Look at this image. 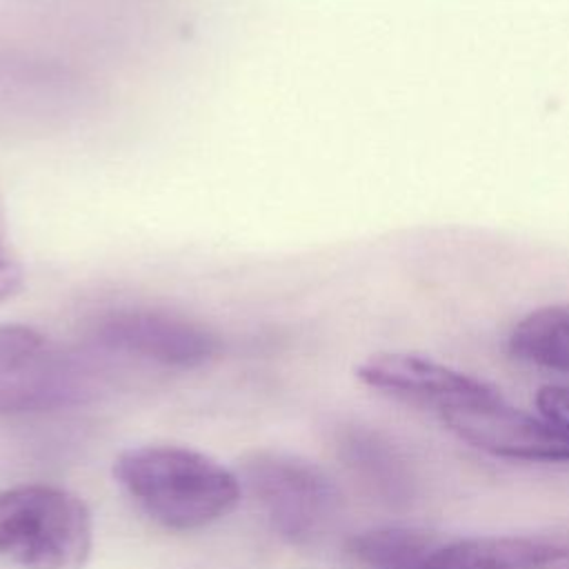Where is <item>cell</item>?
Returning <instances> with one entry per match:
<instances>
[{"label": "cell", "instance_id": "8fae6325", "mask_svg": "<svg viewBox=\"0 0 569 569\" xmlns=\"http://www.w3.org/2000/svg\"><path fill=\"white\" fill-rule=\"evenodd\" d=\"M376 436L367 431H351L342 440V451L345 460L376 489H391L393 491V480H398V471L393 467V453L382 447Z\"/></svg>", "mask_w": 569, "mask_h": 569}, {"label": "cell", "instance_id": "3957f363", "mask_svg": "<svg viewBox=\"0 0 569 569\" xmlns=\"http://www.w3.org/2000/svg\"><path fill=\"white\" fill-rule=\"evenodd\" d=\"M53 345L27 325H0V416L89 402L102 387L91 358Z\"/></svg>", "mask_w": 569, "mask_h": 569}, {"label": "cell", "instance_id": "7c38bea8", "mask_svg": "<svg viewBox=\"0 0 569 569\" xmlns=\"http://www.w3.org/2000/svg\"><path fill=\"white\" fill-rule=\"evenodd\" d=\"M536 407L542 418L569 431V385H542L536 393Z\"/></svg>", "mask_w": 569, "mask_h": 569}, {"label": "cell", "instance_id": "277c9868", "mask_svg": "<svg viewBox=\"0 0 569 569\" xmlns=\"http://www.w3.org/2000/svg\"><path fill=\"white\" fill-rule=\"evenodd\" d=\"M244 478L271 529L289 545H309L327 531L340 507L333 480L313 462L282 451H258Z\"/></svg>", "mask_w": 569, "mask_h": 569}, {"label": "cell", "instance_id": "5b68a950", "mask_svg": "<svg viewBox=\"0 0 569 569\" xmlns=\"http://www.w3.org/2000/svg\"><path fill=\"white\" fill-rule=\"evenodd\" d=\"M89 342L93 351L178 371L198 369L220 351L218 336L202 322L151 307L100 313L89 327Z\"/></svg>", "mask_w": 569, "mask_h": 569}, {"label": "cell", "instance_id": "9a60e30c", "mask_svg": "<svg viewBox=\"0 0 569 569\" xmlns=\"http://www.w3.org/2000/svg\"><path fill=\"white\" fill-rule=\"evenodd\" d=\"M9 253H13V251H11L9 242H7V216H4V207L0 202V258L9 256Z\"/></svg>", "mask_w": 569, "mask_h": 569}, {"label": "cell", "instance_id": "30bf717a", "mask_svg": "<svg viewBox=\"0 0 569 569\" xmlns=\"http://www.w3.org/2000/svg\"><path fill=\"white\" fill-rule=\"evenodd\" d=\"M513 358L569 373V305H549L527 313L509 333Z\"/></svg>", "mask_w": 569, "mask_h": 569}, {"label": "cell", "instance_id": "52a82bcc", "mask_svg": "<svg viewBox=\"0 0 569 569\" xmlns=\"http://www.w3.org/2000/svg\"><path fill=\"white\" fill-rule=\"evenodd\" d=\"M356 378L382 393L409 402L433 405L436 409L502 398L489 382L471 378L431 358L405 351H382L365 358L356 367Z\"/></svg>", "mask_w": 569, "mask_h": 569}, {"label": "cell", "instance_id": "9c48e42d", "mask_svg": "<svg viewBox=\"0 0 569 569\" xmlns=\"http://www.w3.org/2000/svg\"><path fill=\"white\" fill-rule=\"evenodd\" d=\"M442 538L413 527H380L351 536L347 553L369 569H418L440 547Z\"/></svg>", "mask_w": 569, "mask_h": 569}, {"label": "cell", "instance_id": "8992f818", "mask_svg": "<svg viewBox=\"0 0 569 569\" xmlns=\"http://www.w3.org/2000/svg\"><path fill=\"white\" fill-rule=\"evenodd\" d=\"M440 416L460 440L491 456L569 462V431L513 409L502 398L451 405L440 409Z\"/></svg>", "mask_w": 569, "mask_h": 569}, {"label": "cell", "instance_id": "ba28073f", "mask_svg": "<svg viewBox=\"0 0 569 569\" xmlns=\"http://www.w3.org/2000/svg\"><path fill=\"white\" fill-rule=\"evenodd\" d=\"M551 549L531 538H465L445 542L418 569H542Z\"/></svg>", "mask_w": 569, "mask_h": 569}, {"label": "cell", "instance_id": "4fadbf2b", "mask_svg": "<svg viewBox=\"0 0 569 569\" xmlns=\"http://www.w3.org/2000/svg\"><path fill=\"white\" fill-rule=\"evenodd\" d=\"M24 289V269L16 253L0 258V302L11 300Z\"/></svg>", "mask_w": 569, "mask_h": 569}, {"label": "cell", "instance_id": "5bb4252c", "mask_svg": "<svg viewBox=\"0 0 569 569\" xmlns=\"http://www.w3.org/2000/svg\"><path fill=\"white\" fill-rule=\"evenodd\" d=\"M542 569H569V547H553Z\"/></svg>", "mask_w": 569, "mask_h": 569}, {"label": "cell", "instance_id": "7a4b0ae2", "mask_svg": "<svg viewBox=\"0 0 569 569\" xmlns=\"http://www.w3.org/2000/svg\"><path fill=\"white\" fill-rule=\"evenodd\" d=\"M93 547L87 502L53 485L0 491V558L20 569H82Z\"/></svg>", "mask_w": 569, "mask_h": 569}, {"label": "cell", "instance_id": "6da1fadb", "mask_svg": "<svg viewBox=\"0 0 569 569\" xmlns=\"http://www.w3.org/2000/svg\"><path fill=\"white\" fill-rule=\"evenodd\" d=\"M113 478L160 527L196 531L231 513L240 480L211 456L178 445H142L113 460Z\"/></svg>", "mask_w": 569, "mask_h": 569}]
</instances>
